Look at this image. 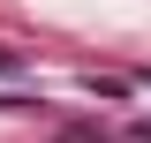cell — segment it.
<instances>
[{
    "label": "cell",
    "mask_w": 151,
    "mask_h": 143,
    "mask_svg": "<svg viewBox=\"0 0 151 143\" xmlns=\"http://www.w3.org/2000/svg\"><path fill=\"white\" fill-rule=\"evenodd\" d=\"M144 136H151V128H144Z\"/></svg>",
    "instance_id": "cell-1"
}]
</instances>
